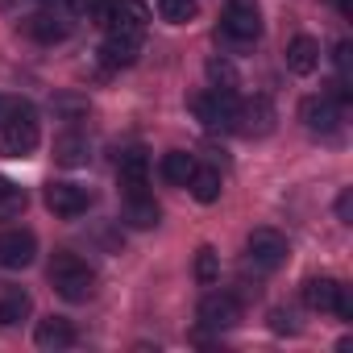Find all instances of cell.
Wrapping results in <instances>:
<instances>
[{
  "label": "cell",
  "instance_id": "603a6c76",
  "mask_svg": "<svg viewBox=\"0 0 353 353\" xmlns=\"http://www.w3.org/2000/svg\"><path fill=\"white\" fill-rule=\"evenodd\" d=\"M196 283L200 287H216L221 283V254L212 245H200L196 250Z\"/></svg>",
  "mask_w": 353,
  "mask_h": 353
},
{
  "label": "cell",
  "instance_id": "4316f807",
  "mask_svg": "<svg viewBox=\"0 0 353 353\" xmlns=\"http://www.w3.org/2000/svg\"><path fill=\"white\" fill-rule=\"evenodd\" d=\"M208 79H212V88H221V92H233V88H237V71H233V63H225V59H212V63H208Z\"/></svg>",
  "mask_w": 353,
  "mask_h": 353
},
{
  "label": "cell",
  "instance_id": "d6986e66",
  "mask_svg": "<svg viewBox=\"0 0 353 353\" xmlns=\"http://www.w3.org/2000/svg\"><path fill=\"white\" fill-rule=\"evenodd\" d=\"M88 158H92L88 137L67 133V137H59V141H54V162H59V166H88Z\"/></svg>",
  "mask_w": 353,
  "mask_h": 353
},
{
  "label": "cell",
  "instance_id": "d6a6232c",
  "mask_svg": "<svg viewBox=\"0 0 353 353\" xmlns=\"http://www.w3.org/2000/svg\"><path fill=\"white\" fill-rule=\"evenodd\" d=\"M46 5H63V0H46Z\"/></svg>",
  "mask_w": 353,
  "mask_h": 353
},
{
  "label": "cell",
  "instance_id": "1f68e13d",
  "mask_svg": "<svg viewBox=\"0 0 353 353\" xmlns=\"http://www.w3.org/2000/svg\"><path fill=\"white\" fill-rule=\"evenodd\" d=\"M5 188H13V183H9V179H0V192H5Z\"/></svg>",
  "mask_w": 353,
  "mask_h": 353
},
{
  "label": "cell",
  "instance_id": "d4e9b609",
  "mask_svg": "<svg viewBox=\"0 0 353 353\" xmlns=\"http://www.w3.org/2000/svg\"><path fill=\"white\" fill-rule=\"evenodd\" d=\"M54 112H59L63 121H83V117H88V96H79V92H59V96H54Z\"/></svg>",
  "mask_w": 353,
  "mask_h": 353
},
{
  "label": "cell",
  "instance_id": "8992f818",
  "mask_svg": "<svg viewBox=\"0 0 353 353\" xmlns=\"http://www.w3.org/2000/svg\"><path fill=\"white\" fill-rule=\"evenodd\" d=\"M303 303H307L312 312H336L341 320L353 316L349 295H345V287H341L336 279H307V283H303Z\"/></svg>",
  "mask_w": 353,
  "mask_h": 353
},
{
  "label": "cell",
  "instance_id": "ba28073f",
  "mask_svg": "<svg viewBox=\"0 0 353 353\" xmlns=\"http://www.w3.org/2000/svg\"><path fill=\"white\" fill-rule=\"evenodd\" d=\"M38 258V237L30 229H5L0 233V266L5 270H26Z\"/></svg>",
  "mask_w": 353,
  "mask_h": 353
},
{
  "label": "cell",
  "instance_id": "6da1fadb",
  "mask_svg": "<svg viewBox=\"0 0 353 353\" xmlns=\"http://www.w3.org/2000/svg\"><path fill=\"white\" fill-rule=\"evenodd\" d=\"M50 283H54V291H59L63 299H71V303H88V299L96 295V270H92L79 254H71V250H59V254L50 258Z\"/></svg>",
  "mask_w": 353,
  "mask_h": 353
},
{
  "label": "cell",
  "instance_id": "f546056e",
  "mask_svg": "<svg viewBox=\"0 0 353 353\" xmlns=\"http://www.w3.org/2000/svg\"><path fill=\"white\" fill-rule=\"evenodd\" d=\"M291 320H295V316H291V312H283V307H279V312H270V328H274V332H295V324H291Z\"/></svg>",
  "mask_w": 353,
  "mask_h": 353
},
{
  "label": "cell",
  "instance_id": "484cf974",
  "mask_svg": "<svg viewBox=\"0 0 353 353\" xmlns=\"http://www.w3.org/2000/svg\"><path fill=\"white\" fill-rule=\"evenodd\" d=\"M30 208V196L21 192V188H5L0 192V221H13V216H21Z\"/></svg>",
  "mask_w": 353,
  "mask_h": 353
},
{
  "label": "cell",
  "instance_id": "7a4b0ae2",
  "mask_svg": "<svg viewBox=\"0 0 353 353\" xmlns=\"http://www.w3.org/2000/svg\"><path fill=\"white\" fill-rule=\"evenodd\" d=\"M38 117L34 108L21 100V104H9V117L0 121V154L5 158H30L38 150Z\"/></svg>",
  "mask_w": 353,
  "mask_h": 353
},
{
  "label": "cell",
  "instance_id": "7402d4cb",
  "mask_svg": "<svg viewBox=\"0 0 353 353\" xmlns=\"http://www.w3.org/2000/svg\"><path fill=\"white\" fill-rule=\"evenodd\" d=\"M30 312H34V299L26 291H5V295H0V328L21 324Z\"/></svg>",
  "mask_w": 353,
  "mask_h": 353
},
{
  "label": "cell",
  "instance_id": "52a82bcc",
  "mask_svg": "<svg viewBox=\"0 0 353 353\" xmlns=\"http://www.w3.org/2000/svg\"><path fill=\"white\" fill-rule=\"evenodd\" d=\"M221 30L237 42H254L262 34V9L254 5V0H229V9L221 17Z\"/></svg>",
  "mask_w": 353,
  "mask_h": 353
},
{
  "label": "cell",
  "instance_id": "5bb4252c",
  "mask_svg": "<svg viewBox=\"0 0 353 353\" xmlns=\"http://www.w3.org/2000/svg\"><path fill=\"white\" fill-rule=\"evenodd\" d=\"M137 54H141V38H133V34H108L104 46H100L104 67H133Z\"/></svg>",
  "mask_w": 353,
  "mask_h": 353
},
{
  "label": "cell",
  "instance_id": "e0dca14e",
  "mask_svg": "<svg viewBox=\"0 0 353 353\" xmlns=\"http://www.w3.org/2000/svg\"><path fill=\"white\" fill-rule=\"evenodd\" d=\"M26 34L34 38V42H63L67 34H71V21H63L59 13H34L30 21H26Z\"/></svg>",
  "mask_w": 353,
  "mask_h": 353
},
{
  "label": "cell",
  "instance_id": "5b68a950",
  "mask_svg": "<svg viewBox=\"0 0 353 353\" xmlns=\"http://www.w3.org/2000/svg\"><path fill=\"white\" fill-rule=\"evenodd\" d=\"M196 316H200V328H208V332L237 328L241 324V299L229 295V291H212V295L200 299V312Z\"/></svg>",
  "mask_w": 353,
  "mask_h": 353
},
{
  "label": "cell",
  "instance_id": "f1b7e54d",
  "mask_svg": "<svg viewBox=\"0 0 353 353\" xmlns=\"http://www.w3.org/2000/svg\"><path fill=\"white\" fill-rule=\"evenodd\" d=\"M349 59H353V46H349V42H336V46H332V63H336L341 75H349Z\"/></svg>",
  "mask_w": 353,
  "mask_h": 353
},
{
  "label": "cell",
  "instance_id": "ac0fdd59",
  "mask_svg": "<svg viewBox=\"0 0 353 353\" xmlns=\"http://www.w3.org/2000/svg\"><path fill=\"white\" fill-rule=\"evenodd\" d=\"M121 216H125V225H129V229H154L162 212H158V204H154L145 192H137V196H125Z\"/></svg>",
  "mask_w": 353,
  "mask_h": 353
},
{
  "label": "cell",
  "instance_id": "277c9868",
  "mask_svg": "<svg viewBox=\"0 0 353 353\" xmlns=\"http://www.w3.org/2000/svg\"><path fill=\"white\" fill-rule=\"evenodd\" d=\"M245 254H250V262H254L258 270H279V266L287 262L291 245H287V237H283L279 229H254V233L245 237Z\"/></svg>",
  "mask_w": 353,
  "mask_h": 353
},
{
  "label": "cell",
  "instance_id": "83f0119b",
  "mask_svg": "<svg viewBox=\"0 0 353 353\" xmlns=\"http://www.w3.org/2000/svg\"><path fill=\"white\" fill-rule=\"evenodd\" d=\"M71 5H75V13L88 17L92 26H104V21H108V0H71Z\"/></svg>",
  "mask_w": 353,
  "mask_h": 353
},
{
  "label": "cell",
  "instance_id": "9a60e30c",
  "mask_svg": "<svg viewBox=\"0 0 353 353\" xmlns=\"http://www.w3.org/2000/svg\"><path fill=\"white\" fill-rule=\"evenodd\" d=\"M34 345L46 349V353H50V349H67V345H75V324H71L67 316H50V320L38 324Z\"/></svg>",
  "mask_w": 353,
  "mask_h": 353
},
{
  "label": "cell",
  "instance_id": "8fae6325",
  "mask_svg": "<svg viewBox=\"0 0 353 353\" xmlns=\"http://www.w3.org/2000/svg\"><path fill=\"white\" fill-rule=\"evenodd\" d=\"M233 129L245 133V137H266V133L274 129V104L262 100V96L245 100V104L237 108V125H233Z\"/></svg>",
  "mask_w": 353,
  "mask_h": 353
},
{
  "label": "cell",
  "instance_id": "2e32d148",
  "mask_svg": "<svg viewBox=\"0 0 353 353\" xmlns=\"http://www.w3.org/2000/svg\"><path fill=\"white\" fill-rule=\"evenodd\" d=\"M287 67H291L295 75H312V71L320 67V42L307 38V34L291 38V46H287Z\"/></svg>",
  "mask_w": 353,
  "mask_h": 353
},
{
  "label": "cell",
  "instance_id": "3957f363",
  "mask_svg": "<svg viewBox=\"0 0 353 353\" xmlns=\"http://www.w3.org/2000/svg\"><path fill=\"white\" fill-rule=\"evenodd\" d=\"M237 108H241L237 92H221V88H212V92L192 96V112H196V121H200L204 129H212V133L233 129V125H237Z\"/></svg>",
  "mask_w": 353,
  "mask_h": 353
},
{
  "label": "cell",
  "instance_id": "30bf717a",
  "mask_svg": "<svg viewBox=\"0 0 353 353\" xmlns=\"http://www.w3.org/2000/svg\"><path fill=\"white\" fill-rule=\"evenodd\" d=\"M145 21H150V9L141 5V0H108V21H104L108 34H133V38H141Z\"/></svg>",
  "mask_w": 353,
  "mask_h": 353
},
{
  "label": "cell",
  "instance_id": "cb8c5ba5",
  "mask_svg": "<svg viewBox=\"0 0 353 353\" xmlns=\"http://www.w3.org/2000/svg\"><path fill=\"white\" fill-rule=\"evenodd\" d=\"M158 13L170 26H192L200 17V5H196V0H158Z\"/></svg>",
  "mask_w": 353,
  "mask_h": 353
},
{
  "label": "cell",
  "instance_id": "44dd1931",
  "mask_svg": "<svg viewBox=\"0 0 353 353\" xmlns=\"http://www.w3.org/2000/svg\"><path fill=\"white\" fill-rule=\"evenodd\" d=\"M188 188H192V196H196L200 204L221 200V170H216V166H200V162H196V174L188 179Z\"/></svg>",
  "mask_w": 353,
  "mask_h": 353
},
{
  "label": "cell",
  "instance_id": "4dcf8cb0",
  "mask_svg": "<svg viewBox=\"0 0 353 353\" xmlns=\"http://www.w3.org/2000/svg\"><path fill=\"white\" fill-rule=\"evenodd\" d=\"M336 216L349 225V216H353V192H341V200H336Z\"/></svg>",
  "mask_w": 353,
  "mask_h": 353
},
{
  "label": "cell",
  "instance_id": "7c38bea8",
  "mask_svg": "<svg viewBox=\"0 0 353 353\" xmlns=\"http://www.w3.org/2000/svg\"><path fill=\"white\" fill-rule=\"evenodd\" d=\"M299 121H303L307 133H332L336 121H341V108H336L328 96H307V100L299 104Z\"/></svg>",
  "mask_w": 353,
  "mask_h": 353
},
{
  "label": "cell",
  "instance_id": "ffe728a7",
  "mask_svg": "<svg viewBox=\"0 0 353 353\" xmlns=\"http://www.w3.org/2000/svg\"><path fill=\"white\" fill-rule=\"evenodd\" d=\"M196 174V158L192 154H183V150H170L166 158H162V179L170 183V188H188V179Z\"/></svg>",
  "mask_w": 353,
  "mask_h": 353
},
{
  "label": "cell",
  "instance_id": "4fadbf2b",
  "mask_svg": "<svg viewBox=\"0 0 353 353\" xmlns=\"http://www.w3.org/2000/svg\"><path fill=\"white\" fill-rule=\"evenodd\" d=\"M117 174H121L125 196H137L145 188V179H150V158H145V150H125L121 162H117Z\"/></svg>",
  "mask_w": 353,
  "mask_h": 353
},
{
  "label": "cell",
  "instance_id": "9c48e42d",
  "mask_svg": "<svg viewBox=\"0 0 353 353\" xmlns=\"http://www.w3.org/2000/svg\"><path fill=\"white\" fill-rule=\"evenodd\" d=\"M88 204H92V196H88V188H79V183H67V179H54V183H46V208L54 212V216H83L88 212Z\"/></svg>",
  "mask_w": 353,
  "mask_h": 353
}]
</instances>
